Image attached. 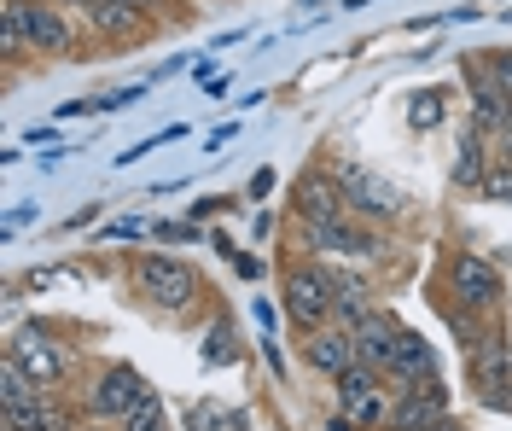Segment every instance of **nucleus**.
Segmentation results:
<instances>
[{"mask_svg":"<svg viewBox=\"0 0 512 431\" xmlns=\"http://www.w3.org/2000/svg\"><path fill=\"white\" fill-rule=\"evenodd\" d=\"M6 24L24 35V47L30 53H70V18H64L53 0H6Z\"/></svg>","mask_w":512,"mask_h":431,"instance_id":"nucleus-1","label":"nucleus"},{"mask_svg":"<svg viewBox=\"0 0 512 431\" xmlns=\"http://www.w3.org/2000/svg\"><path fill=\"white\" fill-rule=\"evenodd\" d=\"M338 309V280L326 268H297L286 274V315L297 321L303 332H320Z\"/></svg>","mask_w":512,"mask_h":431,"instance_id":"nucleus-2","label":"nucleus"},{"mask_svg":"<svg viewBox=\"0 0 512 431\" xmlns=\"http://www.w3.org/2000/svg\"><path fill=\"white\" fill-rule=\"evenodd\" d=\"M134 286L158 309H187L192 292H198V274L187 263H175V257H140L134 263Z\"/></svg>","mask_w":512,"mask_h":431,"instance_id":"nucleus-3","label":"nucleus"},{"mask_svg":"<svg viewBox=\"0 0 512 431\" xmlns=\"http://www.w3.org/2000/svg\"><path fill=\"white\" fill-rule=\"evenodd\" d=\"M448 286L460 292L466 309H495L501 303V274H495V263H483L472 251H454L448 257Z\"/></svg>","mask_w":512,"mask_h":431,"instance_id":"nucleus-4","label":"nucleus"},{"mask_svg":"<svg viewBox=\"0 0 512 431\" xmlns=\"http://www.w3.org/2000/svg\"><path fill=\"white\" fill-rule=\"evenodd\" d=\"M338 187H344V204H350V210H367V216H402V187L379 181L373 169L344 164L338 169Z\"/></svg>","mask_w":512,"mask_h":431,"instance_id":"nucleus-5","label":"nucleus"},{"mask_svg":"<svg viewBox=\"0 0 512 431\" xmlns=\"http://www.w3.org/2000/svg\"><path fill=\"white\" fill-rule=\"evenodd\" d=\"M448 414V397L437 379H419V385H408V397L390 408V431H437Z\"/></svg>","mask_w":512,"mask_h":431,"instance_id":"nucleus-6","label":"nucleus"},{"mask_svg":"<svg viewBox=\"0 0 512 431\" xmlns=\"http://www.w3.org/2000/svg\"><path fill=\"white\" fill-rule=\"evenodd\" d=\"M338 402H344V420L355 426H373L384 414V397H379V373L355 362L350 373H338Z\"/></svg>","mask_w":512,"mask_h":431,"instance_id":"nucleus-7","label":"nucleus"},{"mask_svg":"<svg viewBox=\"0 0 512 431\" xmlns=\"http://www.w3.org/2000/svg\"><path fill=\"white\" fill-rule=\"evenodd\" d=\"M6 356H12V362L24 367V373H30V379L41 385V391H53V385L64 379V356L53 350V344H47V338H41V332H18Z\"/></svg>","mask_w":512,"mask_h":431,"instance_id":"nucleus-8","label":"nucleus"},{"mask_svg":"<svg viewBox=\"0 0 512 431\" xmlns=\"http://www.w3.org/2000/svg\"><path fill=\"white\" fill-rule=\"evenodd\" d=\"M355 332V362L373 367V373H390V356H396V321L390 315H367Z\"/></svg>","mask_w":512,"mask_h":431,"instance_id":"nucleus-9","label":"nucleus"},{"mask_svg":"<svg viewBox=\"0 0 512 431\" xmlns=\"http://www.w3.org/2000/svg\"><path fill=\"white\" fill-rule=\"evenodd\" d=\"M146 391H152V385H146L134 367H105V379L94 385V408H99V414H117V420H123L128 408L146 397Z\"/></svg>","mask_w":512,"mask_h":431,"instance_id":"nucleus-10","label":"nucleus"},{"mask_svg":"<svg viewBox=\"0 0 512 431\" xmlns=\"http://www.w3.org/2000/svg\"><path fill=\"white\" fill-rule=\"evenodd\" d=\"M297 216H303L309 228L344 222V187H338V181H320V175H309V181L297 187Z\"/></svg>","mask_w":512,"mask_h":431,"instance_id":"nucleus-11","label":"nucleus"},{"mask_svg":"<svg viewBox=\"0 0 512 431\" xmlns=\"http://www.w3.org/2000/svg\"><path fill=\"white\" fill-rule=\"evenodd\" d=\"M309 362L320 367V373H350L355 367V332H332V327H320L315 338H309Z\"/></svg>","mask_w":512,"mask_h":431,"instance_id":"nucleus-12","label":"nucleus"},{"mask_svg":"<svg viewBox=\"0 0 512 431\" xmlns=\"http://www.w3.org/2000/svg\"><path fill=\"white\" fill-rule=\"evenodd\" d=\"M390 373H402V379H437V356H431V344H425L419 332L396 327V356H390Z\"/></svg>","mask_w":512,"mask_h":431,"instance_id":"nucleus-13","label":"nucleus"},{"mask_svg":"<svg viewBox=\"0 0 512 431\" xmlns=\"http://www.w3.org/2000/svg\"><path fill=\"white\" fill-rule=\"evenodd\" d=\"M0 431H64V414L47 397H35L18 408H0Z\"/></svg>","mask_w":512,"mask_h":431,"instance_id":"nucleus-14","label":"nucleus"},{"mask_svg":"<svg viewBox=\"0 0 512 431\" xmlns=\"http://www.w3.org/2000/svg\"><path fill=\"white\" fill-rule=\"evenodd\" d=\"M315 245L320 251H338V257H367L379 239L367 228H350V222H326V228H315Z\"/></svg>","mask_w":512,"mask_h":431,"instance_id":"nucleus-15","label":"nucleus"},{"mask_svg":"<svg viewBox=\"0 0 512 431\" xmlns=\"http://www.w3.org/2000/svg\"><path fill=\"white\" fill-rule=\"evenodd\" d=\"M35 397H47V391L6 356V362H0V408H18V402H35Z\"/></svg>","mask_w":512,"mask_h":431,"instance_id":"nucleus-16","label":"nucleus"},{"mask_svg":"<svg viewBox=\"0 0 512 431\" xmlns=\"http://www.w3.org/2000/svg\"><path fill=\"white\" fill-rule=\"evenodd\" d=\"M88 24L105 30V35H134V30H140V12H134V6H94V12H88Z\"/></svg>","mask_w":512,"mask_h":431,"instance_id":"nucleus-17","label":"nucleus"},{"mask_svg":"<svg viewBox=\"0 0 512 431\" xmlns=\"http://www.w3.org/2000/svg\"><path fill=\"white\" fill-rule=\"evenodd\" d=\"M239 426H245V420L227 414L222 402H198V408L187 414V431H239Z\"/></svg>","mask_w":512,"mask_h":431,"instance_id":"nucleus-18","label":"nucleus"},{"mask_svg":"<svg viewBox=\"0 0 512 431\" xmlns=\"http://www.w3.org/2000/svg\"><path fill=\"white\" fill-rule=\"evenodd\" d=\"M338 309H344V321H350V327H361V321L373 315L367 286H361V280H338Z\"/></svg>","mask_w":512,"mask_h":431,"instance_id":"nucleus-19","label":"nucleus"},{"mask_svg":"<svg viewBox=\"0 0 512 431\" xmlns=\"http://www.w3.org/2000/svg\"><path fill=\"white\" fill-rule=\"evenodd\" d=\"M123 431H163V402H158V391H146V397L128 408V414H123Z\"/></svg>","mask_w":512,"mask_h":431,"instance_id":"nucleus-20","label":"nucleus"},{"mask_svg":"<svg viewBox=\"0 0 512 431\" xmlns=\"http://www.w3.org/2000/svg\"><path fill=\"white\" fill-rule=\"evenodd\" d=\"M454 181L460 187H483V158H478V134L460 146V164H454Z\"/></svg>","mask_w":512,"mask_h":431,"instance_id":"nucleus-21","label":"nucleus"},{"mask_svg":"<svg viewBox=\"0 0 512 431\" xmlns=\"http://www.w3.org/2000/svg\"><path fill=\"white\" fill-rule=\"evenodd\" d=\"M483 193H489V199H507V204H512V164H507V158H495V169L483 175Z\"/></svg>","mask_w":512,"mask_h":431,"instance_id":"nucleus-22","label":"nucleus"},{"mask_svg":"<svg viewBox=\"0 0 512 431\" xmlns=\"http://www.w3.org/2000/svg\"><path fill=\"white\" fill-rule=\"evenodd\" d=\"M478 59H483V70L495 76V88L512 100V53H478Z\"/></svg>","mask_w":512,"mask_h":431,"instance_id":"nucleus-23","label":"nucleus"},{"mask_svg":"<svg viewBox=\"0 0 512 431\" xmlns=\"http://www.w3.org/2000/svg\"><path fill=\"white\" fill-rule=\"evenodd\" d=\"M431 123H437V94H425V100H419V129H431Z\"/></svg>","mask_w":512,"mask_h":431,"instance_id":"nucleus-24","label":"nucleus"},{"mask_svg":"<svg viewBox=\"0 0 512 431\" xmlns=\"http://www.w3.org/2000/svg\"><path fill=\"white\" fill-rule=\"evenodd\" d=\"M94 6H134V12H146V6H158V0H94ZM88 6V12H94Z\"/></svg>","mask_w":512,"mask_h":431,"instance_id":"nucleus-25","label":"nucleus"},{"mask_svg":"<svg viewBox=\"0 0 512 431\" xmlns=\"http://www.w3.org/2000/svg\"><path fill=\"white\" fill-rule=\"evenodd\" d=\"M501 158L512 164V111H507V123H501Z\"/></svg>","mask_w":512,"mask_h":431,"instance_id":"nucleus-26","label":"nucleus"}]
</instances>
